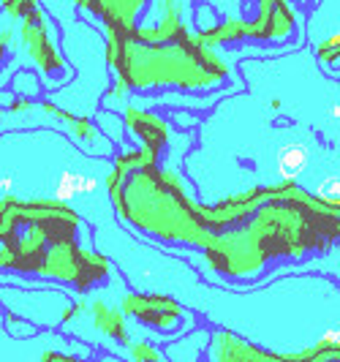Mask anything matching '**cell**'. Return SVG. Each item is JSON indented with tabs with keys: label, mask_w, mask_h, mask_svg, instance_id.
Returning a JSON list of instances; mask_svg holds the SVG:
<instances>
[{
	"label": "cell",
	"mask_w": 340,
	"mask_h": 362,
	"mask_svg": "<svg viewBox=\"0 0 340 362\" xmlns=\"http://www.w3.org/2000/svg\"><path fill=\"white\" fill-rule=\"evenodd\" d=\"M126 313L147 329V341L153 344H169L180 335H185L188 329L197 327V319L188 316V310L172 303V300H163V297H128L126 300Z\"/></svg>",
	"instance_id": "obj_1"
},
{
	"label": "cell",
	"mask_w": 340,
	"mask_h": 362,
	"mask_svg": "<svg viewBox=\"0 0 340 362\" xmlns=\"http://www.w3.org/2000/svg\"><path fill=\"white\" fill-rule=\"evenodd\" d=\"M210 338H213L210 329H188L185 335L163 344V354L169 362H201Z\"/></svg>",
	"instance_id": "obj_2"
},
{
	"label": "cell",
	"mask_w": 340,
	"mask_h": 362,
	"mask_svg": "<svg viewBox=\"0 0 340 362\" xmlns=\"http://www.w3.org/2000/svg\"><path fill=\"white\" fill-rule=\"evenodd\" d=\"M98 188V180L95 177H88V175H82V172H63L57 182H54V191L52 197L57 202H69L74 197H82V194H93Z\"/></svg>",
	"instance_id": "obj_3"
},
{
	"label": "cell",
	"mask_w": 340,
	"mask_h": 362,
	"mask_svg": "<svg viewBox=\"0 0 340 362\" xmlns=\"http://www.w3.org/2000/svg\"><path fill=\"white\" fill-rule=\"evenodd\" d=\"M307 161H310V153L305 145H286L281 153H278V172L283 180H297L307 169Z\"/></svg>",
	"instance_id": "obj_4"
},
{
	"label": "cell",
	"mask_w": 340,
	"mask_h": 362,
	"mask_svg": "<svg viewBox=\"0 0 340 362\" xmlns=\"http://www.w3.org/2000/svg\"><path fill=\"white\" fill-rule=\"evenodd\" d=\"M123 357H126L128 362H169L161 346L147 341V338H131Z\"/></svg>",
	"instance_id": "obj_5"
},
{
	"label": "cell",
	"mask_w": 340,
	"mask_h": 362,
	"mask_svg": "<svg viewBox=\"0 0 340 362\" xmlns=\"http://www.w3.org/2000/svg\"><path fill=\"white\" fill-rule=\"evenodd\" d=\"M316 197L329 204H340V175H329L316 185Z\"/></svg>",
	"instance_id": "obj_6"
},
{
	"label": "cell",
	"mask_w": 340,
	"mask_h": 362,
	"mask_svg": "<svg viewBox=\"0 0 340 362\" xmlns=\"http://www.w3.org/2000/svg\"><path fill=\"white\" fill-rule=\"evenodd\" d=\"M6 327H8V335H14V338H28V335L33 338V335L38 332L36 325H22V322H17L11 313L6 316Z\"/></svg>",
	"instance_id": "obj_7"
},
{
	"label": "cell",
	"mask_w": 340,
	"mask_h": 362,
	"mask_svg": "<svg viewBox=\"0 0 340 362\" xmlns=\"http://www.w3.org/2000/svg\"><path fill=\"white\" fill-rule=\"evenodd\" d=\"M44 362H90L88 357H74V354H66V351H49L44 354Z\"/></svg>",
	"instance_id": "obj_8"
},
{
	"label": "cell",
	"mask_w": 340,
	"mask_h": 362,
	"mask_svg": "<svg viewBox=\"0 0 340 362\" xmlns=\"http://www.w3.org/2000/svg\"><path fill=\"white\" fill-rule=\"evenodd\" d=\"M95 362H128L123 354H115V351H98L95 354Z\"/></svg>",
	"instance_id": "obj_9"
},
{
	"label": "cell",
	"mask_w": 340,
	"mask_h": 362,
	"mask_svg": "<svg viewBox=\"0 0 340 362\" xmlns=\"http://www.w3.org/2000/svg\"><path fill=\"white\" fill-rule=\"evenodd\" d=\"M14 188V177L8 175V177H0V191H11Z\"/></svg>",
	"instance_id": "obj_10"
},
{
	"label": "cell",
	"mask_w": 340,
	"mask_h": 362,
	"mask_svg": "<svg viewBox=\"0 0 340 362\" xmlns=\"http://www.w3.org/2000/svg\"><path fill=\"white\" fill-rule=\"evenodd\" d=\"M327 115H329V117H332L335 123H340V101H338V104H332V107H329V112H327Z\"/></svg>",
	"instance_id": "obj_11"
}]
</instances>
